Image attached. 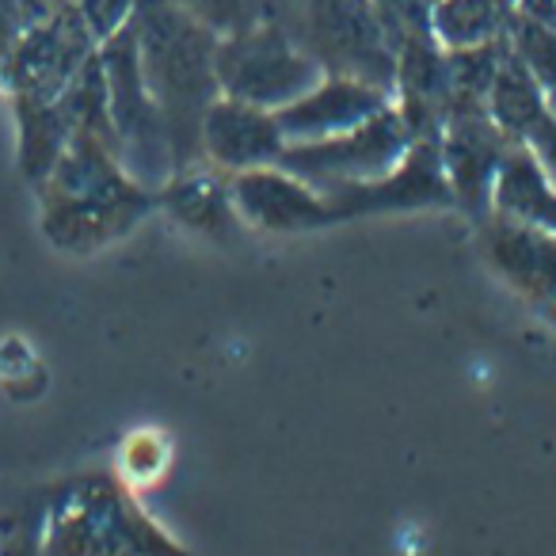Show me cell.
Here are the masks:
<instances>
[{"label":"cell","mask_w":556,"mask_h":556,"mask_svg":"<svg viewBox=\"0 0 556 556\" xmlns=\"http://www.w3.org/2000/svg\"><path fill=\"white\" fill-rule=\"evenodd\" d=\"M35 194L42 237L70 255L115 244L156 206V191L138 184L118 161L115 141L96 130L73 134Z\"/></svg>","instance_id":"6da1fadb"},{"label":"cell","mask_w":556,"mask_h":556,"mask_svg":"<svg viewBox=\"0 0 556 556\" xmlns=\"http://www.w3.org/2000/svg\"><path fill=\"white\" fill-rule=\"evenodd\" d=\"M141 77L168 126L176 168L202 161V118L222 96L214 73V54L222 35L194 20L172 0H138L134 4Z\"/></svg>","instance_id":"7a4b0ae2"},{"label":"cell","mask_w":556,"mask_h":556,"mask_svg":"<svg viewBox=\"0 0 556 556\" xmlns=\"http://www.w3.org/2000/svg\"><path fill=\"white\" fill-rule=\"evenodd\" d=\"M42 556H187L123 480L85 477L42 507Z\"/></svg>","instance_id":"3957f363"},{"label":"cell","mask_w":556,"mask_h":556,"mask_svg":"<svg viewBox=\"0 0 556 556\" xmlns=\"http://www.w3.org/2000/svg\"><path fill=\"white\" fill-rule=\"evenodd\" d=\"M263 24H275L325 77H355L393 92L396 54L370 0H263Z\"/></svg>","instance_id":"277c9868"},{"label":"cell","mask_w":556,"mask_h":556,"mask_svg":"<svg viewBox=\"0 0 556 556\" xmlns=\"http://www.w3.org/2000/svg\"><path fill=\"white\" fill-rule=\"evenodd\" d=\"M100 65L103 80H108V115L118 141V161L138 184L156 191L176 172V161H172L164 115L141 77L138 35H134L130 20L100 42Z\"/></svg>","instance_id":"5b68a950"},{"label":"cell","mask_w":556,"mask_h":556,"mask_svg":"<svg viewBox=\"0 0 556 556\" xmlns=\"http://www.w3.org/2000/svg\"><path fill=\"white\" fill-rule=\"evenodd\" d=\"M214 73L222 96L263 111L287 108L325 80V70L305 50H298L275 24H263V20L217 39Z\"/></svg>","instance_id":"8992f818"},{"label":"cell","mask_w":556,"mask_h":556,"mask_svg":"<svg viewBox=\"0 0 556 556\" xmlns=\"http://www.w3.org/2000/svg\"><path fill=\"white\" fill-rule=\"evenodd\" d=\"M96 47L100 39L88 27L80 4L65 0L20 35L9 62L0 65V92L9 100H58L73 85V77L85 70Z\"/></svg>","instance_id":"52a82bcc"},{"label":"cell","mask_w":556,"mask_h":556,"mask_svg":"<svg viewBox=\"0 0 556 556\" xmlns=\"http://www.w3.org/2000/svg\"><path fill=\"white\" fill-rule=\"evenodd\" d=\"M412 149V134L404 126L396 103L370 115L366 123L336 134L325 141H305V146H287L278 153V168L294 172L317 191H328L336 184H355V179H378L389 168L401 164V156Z\"/></svg>","instance_id":"ba28073f"},{"label":"cell","mask_w":556,"mask_h":556,"mask_svg":"<svg viewBox=\"0 0 556 556\" xmlns=\"http://www.w3.org/2000/svg\"><path fill=\"white\" fill-rule=\"evenodd\" d=\"M518 149L515 138L495 126L484 100H454L439 134L442 168H446L450 191L462 210L484 217L492 210V184L507 156Z\"/></svg>","instance_id":"9c48e42d"},{"label":"cell","mask_w":556,"mask_h":556,"mask_svg":"<svg viewBox=\"0 0 556 556\" xmlns=\"http://www.w3.org/2000/svg\"><path fill=\"white\" fill-rule=\"evenodd\" d=\"M325 206L332 222L366 214H393V210H424V206H450L446 168H442L439 141H412V149L401 156L396 168H389L378 179H355V184L328 187Z\"/></svg>","instance_id":"30bf717a"},{"label":"cell","mask_w":556,"mask_h":556,"mask_svg":"<svg viewBox=\"0 0 556 556\" xmlns=\"http://www.w3.org/2000/svg\"><path fill=\"white\" fill-rule=\"evenodd\" d=\"M477 248L488 267L526 302L541 309L556 302V232L488 210L477 217Z\"/></svg>","instance_id":"8fae6325"},{"label":"cell","mask_w":556,"mask_h":556,"mask_svg":"<svg viewBox=\"0 0 556 556\" xmlns=\"http://www.w3.org/2000/svg\"><path fill=\"white\" fill-rule=\"evenodd\" d=\"M232 202L244 225L263 232H305L332 225L325 206V194L298 179L294 172L263 164V168H244L229 176Z\"/></svg>","instance_id":"7c38bea8"},{"label":"cell","mask_w":556,"mask_h":556,"mask_svg":"<svg viewBox=\"0 0 556 556\" xmlns=\"http://www.w3.org/2000/svg\"><path fill=\"white\" fill-rule=\"evenodd\" d=\"M389 103H393V92L378 85H366V80L355 77H325L302 100L278 108L275 118L287 146H305V141L336 138V134L366 123L370 115L386 111Z\"/></svg>","instance_id":"4fadbf2b"},{"label":"cell","mask_w":556,"mask_h":556,"mask_svg":"<svg viewBox=\"0 0 556 556\" xmlns=\"http://www.w3.org/2000/svg\"><path fill=\"white\" fill-rule=\"evenodd\" d=\"M282 149H287V138L278 130L275 111L252 108V103L232 100V96H217L206 108V118H202V161H210L214 168L237 176L244 168L275 164Z\"/></svg>","instance_id":"5bb4252c"},{"label":"cell","mask_w":556,"mask_h":556,"mask_svg":"<svg viewBox=\"0 0 556 556\" xmlns=\"http://www.w3.org/2000/svg\"><path fill=\"white\" fill-rule=\"evenodd\" d=\"M393 103L412 141H439L450 108V65L446 50L434 39H412L396 47Z\"/></svg>","instance_id":"9a60e30c"},{"label":"cell","mask_w":556,"mask_h":556,"mask_svg":"<svg viewBox=\"0 0 556 556\" xmlns=\"http://www.w3.org/2000/svg\"><path fill=\"white\" fill-rule=\"evenodd\" d=\"M156 206L184 229L199 237L229 240L240 229L237 202H232L229 172L214 168L210 161L176 168L156 187Z\"/></svg>","instance_id":"2e32d148"},{"label":"cell","mask_w":556,"mask_h":556,"mask_svg":"<svg viewBox=\"0 0 556 556\" xmlns=\"http://www.w3.org/2000/svg\"><path fill=\"white\" fill-rule=\"evenodd\" d=\"M16 118V161L20 176L31 187H39L65 153L73 138V123L62 108V96L50 103L42 100H9Z\"/></svg>","instance_id":"e0dca14e"},{"label":"cell","mask_w":556,"mask_h":556,"mask_svg":"<svg viewBox=\"0 0 556 556\" xmlns=\"http://www.w3.org/2000/svg\"><path fill=\"white\" fill-rule=\"evenodd\" d=\"M484 103H488V115L495 118V126L507 138H515L518 146H526V138L548 115L545 92H541L530 65L515 54V47H507V54L500 58V70H495L492 85H488Z\"/></svg>","instance_id":"ac0fdd59"},{"label":"cell","mask_w":556,"mask_h":556,"mask_svg":"<svg viewBox=\"0 0 556 556\" xmlns=\"http://www.w3.org/2000/svg\"><path fill=\"white\" fill-rule=\"evenodd\" d=\"M515 12L495 0H431V35L442 50H465L503 39Z\"/></svg>","instance_id":"d6986e66"},{"label":"cell","mask_w":556,"mask_h":556,"mask_svg":"<svg viewBox=\"0 0 556 556\" xmlns=\"http://www.w3.org/2000/svg\"><path fill=\"white\" fill-rule=\"evenodd\" d=\"M507 39H510V47H515V54L530 65L541 92H545L548 111L556 115V31H553V24H541V20H530V16H522V12H515Z\"/></svg>","instance_id":"ffe728a7"},{"label":"cell","mask_w":556,"mask_h":556,"mask_svg":"<svg viewBox=\"0 0 556 556\" xmlns=\"http://www.w3.org/2000/svg\"><path fill=\"white\" fill-rule=\"evenodd\" d=\"M164 472H168V439L149 427L126 434L118 446V480L130 492H138V488H153Z\"/></svg>","instance_id":"44dd1931"},{"label":"cell","mask_w":556,"mask_h":556,"mask_svg":"<svg viewBox=\"0 0 556 556\" xmlns=\"http://www.w3.org/2000/svg\"><path fill=\"white\" fill-rule=\"evenodd\" d=\"M0 389L16 404L35 401L47 389V370H42L35 348L24 336H4L0 340Z\"/></svg>","instance_id":"7402d4cb"},{"label":"cell","mask_w":556,"mask_h":556,"mask_svg":"<svg viewBox=\"0 0 556 556\" xmlns=\"http://www.w3.org/2000/svg\"><path fill=\"white\" fill-rule=\"evenodd\" d=\"M374 16L386 31L389 47H404L412 39H434L431 35V0H370Z\"/></svg>","instance_id":"603a6c76"},{"label":"cell","mask_w":556,"mask_h":556,"mask_svg":"<svg viewBox=\"0 0 556 556\" xmlns=\"http://www.w3.org/2000/svg\"><path fill=\"white\" fill-rule=\"evenodd\" d=\"M172 4L191 12L194 20L214 27L217 35L244 31V27H252L263 20V0H172Z\"/></svg>","instance_id":"cb8c5ba5"},{"label":"cell","mask_w":556,"mask_h":556,"mask_svg":"<svg viewBox=\"0 0 556 556\" xmlns=\"http://www.w3.org/2000/svg\"><path fill=\"white\" fill-rule=\"evenodd\" d=\"M0 556H42V507L0 510Z\"/></svg>","instance_id":"d4e9b609"},{"label":"cell","mask_w":556,"mask_h":556,"mask_svg":"<svg viewBox=\"0 0 556 556\" xmlns=\"http://www.w3.org/2000/svg\"><path fill=\"white\" fill-rule=\"evenodd\" d=\"M526 149L533 153V161L541 164V172H545V179L556 191V115L553 111H548V115L538 123V130L526 138Z\"/></svg>","instance_id":"484cf974"},{"label":"cell","mask_w":556,"mask_h":556,"mask_svg":"<svg viewBox=\"0 0 556 556\" xmlns=\"http://www.w3.org/2000/svg\"><path fill=\"white\" fill-rule=\"evenodd\" d=\"M27 27H31V12H27L24 0H0V65L9 62L12 47Z\"/></svg>","instance_id":"4316f807"},{"label":"cell","mask_w":556,"mask_h":556,"mask_svg":"<svg viewBox=\"0 0 556 556\" xmlns=\"http://www.w3.org/2000/svg\"><path fill=\"white\" fill-rule=\"evenodd\" d=\"M545 317H548V325L556 328V302H553V305H545Z\"/></svg>","instance_id":"83f0119b"},{"label":"cell","mask_w":556,"mask_h":556,"mask_svg":"<svg viewBox=\"0 0 556 556\" xmlns=\"http://www.w3.org/2000/svg\"><path fill=\"white\" fill-rule=\"evenodd\" d=\"M495 4H503V9H510V12H518V0H495Z\"/></svg>","instance_id":"f1b7e54d"},{"label":"cell","mask_w":556,"mask_h":556,"mask_svg":"<svg viewBox=\"0 0 556 556\" xmlns=\"http://www.w3.org/2000/svg\"><path fill=\"white\" fill-rule=\"evenodd\" d=\"M553 31H556V24H553Z\"/></svg>","instance_id":"f546056e"}]
</instances>
